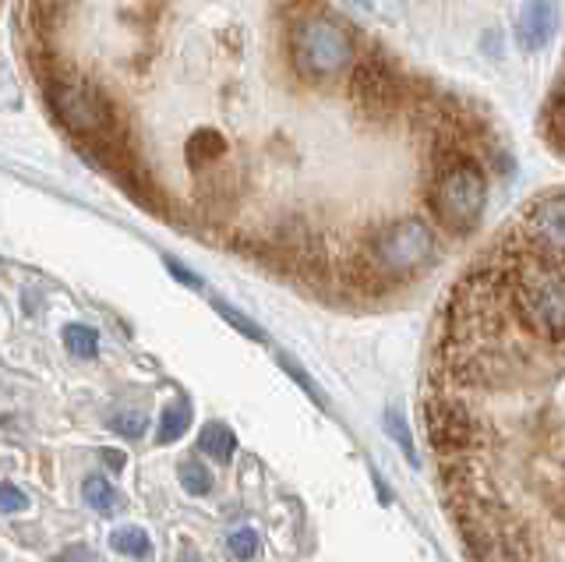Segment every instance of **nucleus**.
Instances as JSON below:
<instances>
[{"mask_svg": "<svg viewBox=\"0 0 565 562\" xmlns=\"http://www.w3.org/2000/svg\"><path fill=\"white\" fill-rule=\"evenodd\" d=\"M353 4H361L364 11H375V4H371V0H353Z\"/></svg>", "mask_w": 565, "mask_h": 562, "instance_id": "393cba45", "label": "nucleus"}, {"mask_svg": "<svg viewBox=\"0 0 565 562\" xmlns=\"http://www.w3.org/2000/svg\"><path fill=\"white\" fill-rule=\"evenodd\" d=\"M488 167L463 135L435 131L428 149V188L424 202L435 226L449 237H470L488 213Z\"/></svg>", "mask_w": 565, "mask_h": 562, "instance_id": "f257e3e1", "label": "nucleus"}, {"mask_svg": "<svg viewBox=\"0 0 565 562\" xmlns=\"http://www.w3.org/2000/svg\"><path fill=\"white\" fill-rule=\"evenodd\" d=\"M212 308H216V311L223 315V322H230V326H234L237 332H244L247 340H255V343H265V329H262V326H255L252 319H247L244 311H237L234 305H226V301H216V305H212Z\"/></svg>", "mask_w": 565, "mask_h": 562, "instance_id": "dca6fc26", "label": "nucleus"}, {"mask_svg": "<svg viewBox=\"0 0 565 562\" xmlns=\"http://www.w3.org/2000/svg\"><path fill=\"white\" fill-rule=\"evenodd\" d=\"M290 61L305 82H332L358 61V36L332 14L300 11L290 25Z\"/></svg>", "mask_w": 565, "mask_h": 562, "instance_id": "39448f33", "label": "nucleus"}, {"mask_svg": "<svg viewBox=\"0 0 565 562\" xmlns=\"http://www.w3.org/2000/svg\"><path fill=\"white\" fill-rule=\"evenodd\" d=\"M106 425H110V432H117L124 438H141L149 428V421H146V414H138V411H117V414L106 417Z\"/></svg>", "mask_w": 565, "mask_h": 562, "instance_id": "f3484780", "label": "nucleus"}, {"mask_svg": "<svg viewBox=\"0 0 565 562\" xmlns=\"http://www.w3.org/2000/svg\"><path fill=\"white\" fill-rule=\"evenodd\" d=\"M279 364H282V372H287V375H290V379H294V382L300 385V390H305V393H308V396H311L315 403H326L322 390H318V385H315V382L308 379V372H305V368H300L297 361H290L287 354H282V358H279Z\"/></svg>", "mask_w": 565, "mask_h": 562, "instance_id": "aec40b11", "label": "nucleus"}, {"mask_svg": "<svg viewBox=\"0 0 565 562\" xmlns=\"http://www.w3.org/2000/svg\"><path fill=\"white\" fill-rule=\"evenodd\" d=\"M494 255L505 266L509 311L534 340L565 347V269L537 258L516 234L494 248Z\"/></svg>", "mask_w": 565, "mask_h": 562, "instance_id": "7ed1b4c3", "label": "nucleus"}, {"mask_svg": "<svg viewBox=\"0 0 565 562\" xmlns=\"http://www.w3.org/2000/svg\"><path fill=\"white\" fill-rule=\"evenodd\" d=\"M191 428V403L188 400H177L170 407L159 414V432H156V443L159 446H170L177 443L184 432Z\"/></svg>", "mask_w": 565, "mask_h": 562, "instance_id": "9b49d317", "label": "nucleus"}, {"mask_svg": "<svg viewBox=\"0 0 565 562\" xmlns=\"http://www.w3.org/2000/svg\"><path fill=\"white\" fill-rule=\"evenodd\" d=\"M82 496H85V502L93 506V509H99L103 517H114L117 509H124V496L120 491L106 481V478H85V485H82Z\"/></svg>", "mask_w": 565, "mask_h": 562, "instance_id": "f8f14e48", "label": "nucleus"}, {"mask_svg": "<svg viewBox=\"0 0 565 562\" xmlns=\"http://www.w3.org/2000/svg\"><path fill=\"white\" fill-rule=\"evenodd\" d=\"M199 449L205 456H212L216 464H230L237 453V435H234V428H226L223 421H209L199 435Z\"/></svg>", "mask_w": 565, "mask_h": 562, "instance_id": "9d476101", "label": "nucleus"}, {"mask_svg": "<svg viewBox=\"0 0 565 562\" xmlns=\"http://www.w3.org/2000/svg\"><path fill=\"white\" fill-rule=\"evenodd\" d=\"M181 485H184L188 496H209V491H212V474L199 460H184L181 464Z\"/></svg>", "mask_w": 565, "mask_h": 562, "instance_id": "2eb2a0df", "label": "nucleus"}, {"mask_svg": "<svg viewBox=\"0 0 565 562\" xmlns=\"http://www.w3.org/2000/svg\"><path fill=\"white\" fill-rule=\"evenodd\" d=\"M43 96L50 114L57 117V125L78 146H99V142H120V138H128L120 107L96 78L61 67L57 75L43 82Z\"/></svg>", "mask_w": 565, "mask_h": 562, "instance_id": "20e7f679", "label": "nucleus"}, {"mask_svg": "<svg viewBox=\"0 0 565 562\" xmlns=\"http://www.w3.org/2000/svg\"><path fill=\"white\" fill-rule=\"evenodd\" d=\"M516 237L537 258H547L565 269V191L534 199L516 226Z\"/></svg>", "mask_w": 565, "mask_h": 562, "instance_id": "0eeeda50", "label": "nucleus"}, {"mask_svg": "<svg viewBox=\"0 0 565 562\" xmlns=\"http://www.w3.org/2000/svg\"><path fill=\"white\" fill-rule=\"evenodd\" d=\"M29 506V496L14 485H0V513H22Z\"/></svg>", "mask_w": 565, "mask_h": 562, "instance_id": "412c9836", "label": "nucleus"}, {"mask_svg": "<svg viewBox=\"0 0 565 562\" xmlns=\"http://www.w3.org/2000/svg\"><path fill=\"white\" fill-rule=\"evenodd\" d=\"M385 425H388V435L396 438L399 449L406 453V460L417 464V453H414V438H411V428H406V417L399 411H385Z\"/></svg>", "mask_w": 565, "mask_h": 562, "instance_id": "a211bd4d", "label": "nucleus"}, {"mask_svg": "<svg viewBox=\"0 0 565 562\" xmlns=\"http://www.w3.org/2000/svg\"><path fill=\"white\" fill-rule=\"evenodd\" d=\"M184 562H199V559H184Z\"/></svg>", "mask_w": 565, "mask_h": 562, "instance_id": "a878e982", "label": "nucleus"}, {"mask_svg": "<svg viewBox=\"0 0 565 562\" xmlns=\"http://www.w3.org/2000/svg\"><path fill=\"white\" fill-rule=\"evenodd\" d=\"M110 549L120 555H131V559H149L152 555V541L141 527H120V531L110 534Z\"/></svg>", "mask_w": 565, "mask_h": 562, "instance_id": "ddd939ff", "label": "nucleus"}, {"mask_svg": "<svg viewBox=\"0 0 565 562\" xmlns=\"http://www.w3.org/2000/svg\"><path fill=\"white\" fill-rule=\"evenodd\" d=\"M99 456L110 470H124V464H128V456H124L120 449H99Z\"/></svg>", "mask_w": 565, "mask_h": 562, "instance_id": "b1692460", "label": "nucleus"}, {"mask_svg": "<svg viewBox=\"0 0 565 562\" xmlns=\"http://www.w3.org/2000/svg\"><path fill=\"white\" fill-rule=\"evenodd\" d=\"M61 337H64L67 350H71L75 358H96V350H99V332H96V329L71 322V326H64Z\"/></svg>", "mask_w": 565, "mask_h": 562, "instance_id": "4468645a", "label": "nucleus"}, {"mask_svg": "<svg viewBox=\"0 0 565 562\" xmlns=\"http://www.w3.org/2000/svg\"><path fill=\"white\" fill-rule=\"evenodd\" d=\"M167 262V269H170V276H177V279H181V284H188V287H194V290H199L202 287V279L199 276H194L191 269H184L181 266V262H173V258H163Z\"/></svg>", "mask_w": 565, "mask_h": 562, "instance_id": "4be33fe9", "label": "nucleus"}, {"mask_svg": "<svg viewBox=\"0 0 565 562\" xmlns=\"http://www.w3.org/2000/svg\"><path fill=\"white\" fill-rule=\"evenodd\" d=\"M562 11L555 0H523L516 14V43L523 54H541L555 43Z\"/></svg>", "mask_w": 565, "mask_h": 562, "instance_id": "6e6552de", "label": "nucleus"}, {"mask_svg": "<svg viewBox=\"0 0 565 562\" xmlns=\"http://www.w3.org/2000/svg\"><path fill=\"white\" fill-rule=\"evenodd\" d=\"M57 559L61 562H93V549H88V544H71V549H64Z\"/></svg>", "mask_w": 565, "mask_h": 562, "instance_id": "5701e85b", "label": "nucleus"}, {"mask_svg": "<svg viewBox=\"0 0 565 562\" xmlns=\"http://www.w3.org/2000/svg\"><path fill=\"white\" fill-rule=\"evenodd\" d=\"M184 160L194 173H205L226 160V138L212 128H199L184 146Z\"/></svg>", "mask_w": 565, "mask_h": 562, "instance_id": "1a4fd4ad", "label": "nucleus"}, {"mask_svg": "<svg viewBox=\"0 0 565 562\" xmlns=\"http://www.w3.org/2000/svg\"><path fill=\"white\" fill-rule=\"evenodd\" d=\"M438 262V231L420 216H399L375 226L358 258L350 262V287L364 294H382L388 287L420 279Z\"/></svg>", "mask_w": 565, "mask_h": 562, "instance_id": "f03ea898", "label": "nucleus"}, {"mask_svg": "<svg viewBox=\"0 0 565 562\" xmlns=\"http://www.w3.org/2000/svg\"><path fill=\"white\" fill-rule=\"evenodd\" d=\"M230 555H234L237 562H252L258 555V534L252 531V527H241V531L230 534Z\"/></svg>", "mask_w": 565, "mask_h": 562, "instance_id": "6ab92c4d", "label": "nucleus"}, {"mask_svg": "<svg viewBox=\"0 0 565 562\" xmlns=\"http://www.w3.org/2000/svg\"><path fill=\"white\" fill-rule=\"evenodd\" d=\"M424 421H428L431 446L456 460V456H477L491 438V425L477 414L470 403L456 400L449 393H431L424 400Z\"/></svg>", "mask_w": 565, "mask_h": 562, "instance_id": "423d86ee", "label": "nucleus"}]
</instances>
